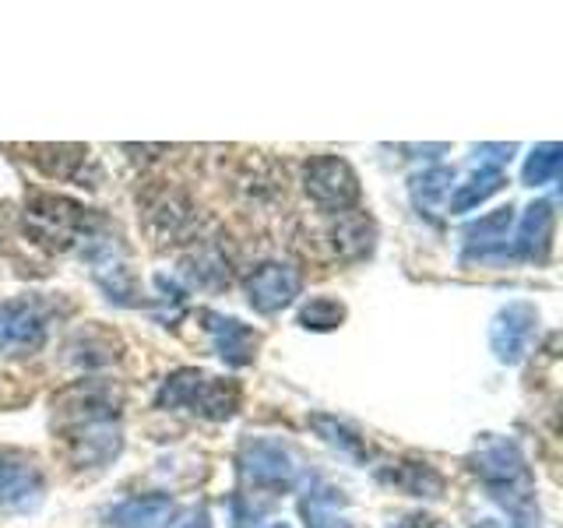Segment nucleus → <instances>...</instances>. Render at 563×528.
<instances>
[{"label":"nucleus","instance_id":"obj_1","mask_svg":"<svg viewBox=\"0 0 563 528\" xmlns=\"http://www.w3.org/2000/svg\"><path fill=\"white\" fill-rule=\"evenodd\" d=\"M472 472L479 475L489 497L507 510L510 528H539L542 515L536 501V480L515 440L486 433L472 451Z\"/></svg>","mask_w":563,"mask_h":528},{"label":"nucleus","instance_id":"obj_2","mask_svg":"<svg viewBox=\"0 0 563 528\" xmlns=\"http://www.w3.org/2000/svg\"><path fill=\"white\" fill-rule=\"evenodd\" d=\"M25 226L35 240L53 246V251H70V246L96 251L106 243L99 237L102 222L92 211L70 198H57V194H32L25 205Z\"/></svg>","mask_w":563,"mask_h":528},{"label":"nucleus","instance_id":"obj_3","mask_svg":"<svg viewBox=\"0 0 563 528\" xmlns=\"http://www.w3.org/2000/svg\"><path fill=\"white\" fill-rule=\"evenodd\" d=\"M158 409H190L205 419H229L240 409V387L233 381L208 377L201 370H176L155 395Z\"/></svg>","mask_w":563,"mask_h":528},{"label":"nucleus","instance_id":"obj_4","mask_svg":"<svg viewBox=\"0 0 563 528\" xmlns=\"http://www.w3.org/2000/svg\"><path fill=\"white\" fill-rule=\"evenodd\" d=\"M307 198L324 211H349L360 201V176L339 155H313L303 169Z\"/></svg>","mask_w":563,"mask_h":528},{"label":"nucleus","instance_id":"obj_5","mask_svg":"<svg viewBox=\"0 0 563 528\" xmlns=\"http://www.w3.org/2000/svg\"><path fill=\"white\" fill-rule=\"evenodd\" d=\"M240 472L254 486H264V490H289L296 483L299 465H296L292 451L282 444V440L251 437V440H243V448H240Z\"/></svg>","mask_w":563,"mask_h":528},{"label":"nucleus","instance_id":"obj_6","mask_svg":"<svg viewBox=\"0 0 563 528\" xmlns=\"http://www.w3.org/2000/svg\"><path fill=\"white\" fill-rule=\"evenodd\" d=\"M57 409V427L75 430V427H96V422H117L120 416V395L106 384H75L53 402Z\"/></svg>","mask_w":563,"mask_h":528},{"label":"nucleus","instance_id":"obj_7","mask_svg":"<svg viewBox=\"0 0 563 528\" xmlns=\"http://www.w3.org/2000/svg\"><path fill=\"white\" fill-rule=\"evenodd\" d=\"M46 480L43 469L35 465V458L22 451H0V507L25 515L43 504Z\"/></svg>","mask_w":563,"mask_h":528},{"label":"nucleus","instance_id":"obj_8","mask_svg":"<svg viewBox=\"0 0 563 528\" xmlns=\"http://www.w3.org/2000/svg\"><path fill=\"white\" fill-rule=\"evenodd\" d=\"M303 289V275L292 264L282 261H268L261 268L251 272L246 278V304H251L257 314H278L282 307H289L292 299Z\"/></svg>","mask_w":563,"mask_h":528},{"label":"nucleus","instance_id":"obj_9","mask_svg":"<svg viewBox=\"0 0 563 528\" xmlns=\"http://www.w3.org/2000/svg\"><path fill=\"white\" fill-rule=\"evenodd\" d=\"M539 324V314L532 304H507L489 324V349L500 363H521L532 334Z\"/></svg>","mask_w":563,"mask_h":528},{"label":"nucleus","instance_id":"obj_10","mask_svg":"<svg viewBox=\"0 0 563 528\" xmlns=\"http://www.w3.org/2000/svg\"><path fill=\"white\" fill-rule=\"evenodd\" d=\"M46 339V317L29 299L0 304V352H32Z\"/></svg>","mask_w":563,"mask_h":528},{"label":"nucleus","instance_id":"obj_11","mask_svg":"<svg viewBox=\"0 0 563 528\" xmlns=\"http://www.w3.org/2000/svg\"><path fill=\"white\" fill-rule=\"evenodd\" d=\"M205 328L211 334V342H216V352L229 363V366H246V363H254L257 356V331L254 328H246L243 321H236V317H222V314H211L205 310Z\"/></svg>","mask_w":563,"mask_h":528},{"label":"nucleus","instance_id":"obj_12","mask_svg":"<svg viewBox=\"0 0 563 528\" xmlns=\"http://www.w3.org/2000/svg\"><path fill=\"white\" fill-rule=\"evenodd\" d=\"M550 240H553V205L536 201L518 222V233L510 240V257L525 261H545L550 257Z\"/></svg>","mask_w":563,"mask_h":528},{"label":"nucleus","instance_id":"obj_13","mask_svg":"<svg viewBox=\"0 0 563 528\" xmlns=\"http://www.w3.org/2000/svg\"><path fill=\"white\" fill-rule=\"evenodd\" d=\"M328 237H331L334 254L349 257V261H356V257L374 251V222H369V216H363V211H356V208L339 211V219L331 222Z\"/></svg>","mask_w":563,"mask_h":528},{"label":"nucleus","instance_id":"obj_14","mask_svg":"<svg viewBox=\"0 0 563 528\" xmlns=\"http://www.w3.org/2000/svg\"><path fill=\"white\" fill-rule=\"evenodd\" d=\"M510 222H515V208H497L493 216H486V219H479V222H472V226L465 229V243H468L465 261H486L489 254H493V257L507 254V251H504V240H507Z\"/></svg>","mask_w":563,"mask_h":528},{"label":"nucleus","instance_id":"obj_15","mask_svg":"<svg viewBox=\"0 0 563 528\" xmlns=\"http://www.w3.org/2000/svg\"><path fill=\"white\" fill-rule=\"evenodd\" d=\"M173 518V501L166 493H148V497H131L110 510V525L117 528H158Z\"/></svg>","mask_w":563,"mask_h":528},{"label":"nucleus","instance_id":"obj_16","mask_svg":"<svg viewBox=\"0 0 563 528\" xmlns=\"http://www.w3.org/2000/svg\"><path fill=\"white\" fill-rule=\"evenodd\" d=\"M29 152H32V163L46 176H53V180H75L78 169L88 163V148L81 145H40Z\"/></svg>","mask_w":563,"mask_h":528},{"label":"nucleus","instance_id":"obj_17","mask_svg":"<svg viewBox=\"0 0 563 528\" xmlns=\"http://www.w3.org/2000/svg\"><path fill=\"white\" fill-rule=\"evenodd\" d=\"M504 187V169L500 166H483V169H475L468 180L454 190V198H451V211H472L475 205H483L486 198H493Z\"/></svg>","mask_w":563,"mask_h":528},{"label":"nucleus","instance_id":"obj_18","mask_svg":"<svg viewBox=\"0 0 563 528\" xmlns=\"http://www.w3.org/2000/svg\"><path fill=\"white\" fill-rule=\"evenodd\" d=\"M563 166V148L556 145V141H545V145L532 148V155H528L525 163V184L528 187H542V184H553L556 173Z\"/></svg>","mask_w":563,"mask_h":528},{"label":"nucleus","instance_id":"obj_19","mask_svg":"<svg viewBox=\"0 0 563 528\" xmlns=\"http://www.w3.org/2000/svg\"><path fill=\"white\" fill-rule=\"evenodd\" d=\"M339 504H342V497L334 490L310 493V497L303 501V521H307V528H352L339 515Z\"/></svg>","mask_w":563,"mask_h":528},{"label":"nucleus","instance_id":"obj_20","mask_svg":"<svg viewBox=\"0 0 563 528\" xmlns=\"http://www.w3.org/2000/svg\"><path fill=\"white\" fill-rule=\"evenodd\" d=\"M345 321V307L331 296H313L310 304L299 310V324L307 331H334Z\"/></svg>","mask_w":563,"mask_h":528},{"label":"nucleus","instance_id":"obj_21","mask_svg":"<svg viewBox=\"0 0 563 528\" xmlns=\"http://www.w3.org/2000/svg\"><path fill=\"white\" fill-rule=\"evenodd\" d=\"M451 180H454V173L448 166H437V169H427V173L412 176V198H416V205L422 211H430L448 194Z\"/></svg>","mask_w":563,"mask_h":528},{"label":"nucleus","instance_id":"obj_22","mask_svg":"<svg viewBox=\"0 0 563 528\" xmlns=\"http://www.w3.org/2000/svg\"><path fill=\"white\" fill-rule=\"evenodd\" d=\"M391 483H398L401 490H409L412 497H440V475L427 465H398V472H391Z\"/></svg>","mask_w":563,"mask_h":528},{"label":"nucleus","instance_id":"obj_23","mask_svg":"<svg viewBox=\"0 0 563 528\" xmlns=\"http://www.w3.org/2000/svg\"><path fill=\"white\" fill-rule=\"evenodd\" d=\"M401 528H444L437 518H422V515H416V518H409Z\"/></svg>","mask_w":563,"mask_h":528},{"label":"nucleus","instance_id":"obj_24","mask_svg":"<svg viewBox=\"0 0 563 528\" xmlns=\"http://www.w3.org/2000/svg\"><path fill=\"white\" fill-rule=\"evenodd\" d=\"M268 528H289V525H286V521H282V525H268Z\"/></svg>","mask_w":563,"mask_h":528}]
</instances>
